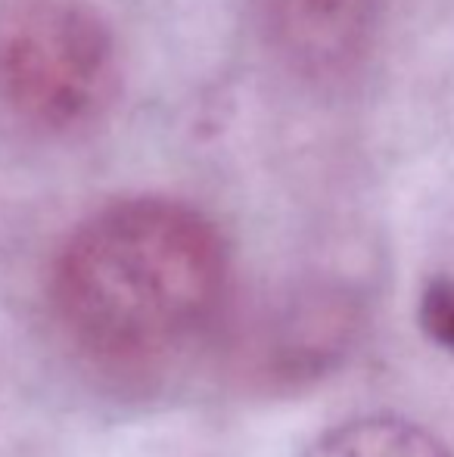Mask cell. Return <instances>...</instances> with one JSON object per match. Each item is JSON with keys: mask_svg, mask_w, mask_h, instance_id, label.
Wrapping results in <instances>:
<instances>
[{"mask_svg": "<svg viewBox=\"0 0 454 457\" xmlns=\"http://www.w3.org/2000/svg\"><path fill=\"white\" fill-rule=\"evenodd\" d=\"M302 457H454L424 427L392 414L355 417L327 429Z\"/></svg>", "mask_w": 454, "mask_h": 457, "instance_id": "5", "label": "cell"}, {"mask_svg": "<svg viewBox=\"0 0 454 457\" xmlns=\"http://www.w3.org/2000/svg\"><path fill=\"white\" fill-rule=\"evenodd\" d=\"M265 47L296 79L336 87L358 79L383 29V0H255Z\"/></svg>", "mask_w": 454, "mask_h": 457, "instance_id": "3", "label": "cell"}, {"mask_svg": "<svg viewBox=\"0 0 454 457\" xmlns=\"http://www.w3.org/2000/svg\"><path fill=\"white\" fill-rule=\"evenodd\" d=\"M420 327L436 345L454 352V277H439L424 289Z\"/></svg>", "mask_w": 454, "mask_h": 457, "instance_id": "6", "label": "cell"}, {"mask_svg": "<svg viewBox=\"0 0 454 457\" xmlns=\"http://www.w3.org/2000/svg\"><path fill=\"white\" fill-rule=\"evenodd\" d=\"M121 94L119 44L87 0H0V115L37 137L87 134Z\"/></svg>", "mask_w": 454, "mask_h": 457, "instance_id": "2", "label": "cell"}, {"mask_svg": "<svg viewBox=\"0 0 454 457\" xmlns=\"http://www.w3.org/2000/svg\"><path fill=\"white\" fill-rule=\"evenodd\" d=\"M230 287V249L206 212L131 196L87 215L62 243L50 295L78 349L156 364L206 337Z\"/></svg>", "mask_w": 454, "mask_h": 457, "instance_id": "1", "label": "cell"}, {"mask_svg": "<svg viewBox=\"0 0 454 457\" xmlns=\"http://www.w3.org/2000/svg\"><path fill=\"white\" fill-rule=\"evenodd\" d=\"M358 330V305L345 293H305L280 312L277 324L261 337L259 364L284 383H302L349 352Z\"/></svg>", "mask_w": 454, "mask_h": 457, "instance_id": "4", "label": "cell"}]
</instances>
